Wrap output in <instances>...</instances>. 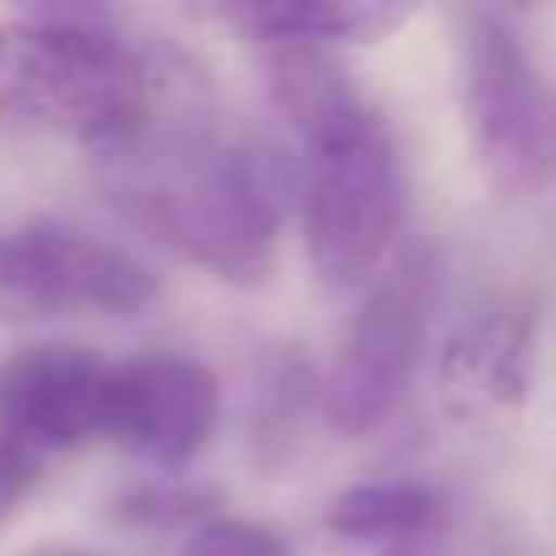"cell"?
<instances>
[{"instance_id": "7", "label": "cell", "mask_w": 556, "mask_h": 556, "mask_svg": "<svg viewBox=\"0 0 556 556\" xmlns=\"http://www.w3.org/2000/svg\"><path fill=\"white\" fill-rule=\"evenodd\" d=\"M113 366L78 346H20L0 362V434L45 450L108 440Z\"/></svg>"}, {"instance_id": "3", "label": "cell", "mask_w": 556, "mask_h": 556, "mask_svg": "<svg viewBox=\"0 0 556 556\" xmlns=\"http://www.w3.org/2000/svg\"><path fill=\"white\" fill-rule=\"evenodd\" d=\"M444 274L450 264L440 244L410 240L395 244L381 274L366 283L362 307L352 313L332 366L317 386V410L342 440H366L401 410L440 307Z\"/></svg>"}, {"instance_id": "9", "label": "cell", "mask_w": 556, "mask_h": 556, "mask_svg": "<svg viewBox=\"0 0 556 556\" xmlns=\"http://www.w3.org/2000/svg\"><path fill=\"white\" fill-rule=\"evenodd\" d=\"M425 0H186L195 25L240 45H386L401 35Z\"/></svg>"}, {"instance_id": "11", "label": "cell", "mask_w": 556, "mask_h": 556, "mask_svg": "<svg viewBox=\"0 0 556 556\" xmlns=\"http://www.w3.org/2000/svg\"><path fill=\"white\" fill-rule=\"evenodd\" d=\"M313 405H317V381L313 366L303 362V352L298 346L269 352V362L260 371V391H254L250 405V450L264 469L288 464Z\"/></svg>"}, {"instance_id": "4", "label": "cell", "mask_w": 556, "mask_h": 556, "mask_svg": "<svg viewBox=\"0 0 556 556\" xmlns=\"http://www.w3.org/2000/svg\"><path fill=\"white\" fill-rule=\"evenodd\" d=\"M156 298V274L113 244L64 225L0 230V327L59 323L74 313L137 317Z\"/></svg>"}, {"instance_id": "12", "label": "cell", "mask_w": 556, "mask_h": 556, "mask_svg": "<svg viewBox=\"0 0 556 556\" xmlns=\"http://www.w3.org/2000/svg\"><path fill=\"white\" fill-rule=\"evenodd\" d=\"M211 513H215L211 493H172V489H142L117 503V518L132 522V528H186V522L201 528Z\"/></svg>"}, {"instance_id": "10", "label": "cell", "mask_w": 556, "mask_h": 556, "mask_svg": "<svg viewBox=\"0 0 556 556\" xmlns=\"http://www.w3.org/2000/svg\"><path fill=\"white\" fill-rule=\"evenodd\" d=\"M440 528V498L425 483H356L323 513L332 556H420Z\"/></svg>"}, {"instance_id": "1", "label": "cell", "mask_w": 556, "mask_h": 556, "mask_svg": "<svg viewBox=\"0 0 556 556\" xmlns=\"http://www.w3.org/2000/svg\"><path fill=\"white\" fill-rule=\"evenodd\" d=\"M303 142V250L327 293L366 288L401 244L405 176L386 123L346 93L298 132Z\"/></svg>"}, {"instance_id": "14", "label": "cell", "mask_w": 556, "mask_h": 556, "mask_svg": "<svg viewBox=\"0 0 556 556\" xmlns=\"http://www.w3.org/2000/svg\"><path fill=\"white\" fill-rule=\"evenodd\" d=\"M35 479H39V454L29 444L10 440V434H0V522L25 503Z\"/></svg>"}, {"instance_id": "6", "label": "cell", "mask_w": 556, "mask_h": 556, "mask_svg": "<svg viewBox=\"0 0 556 556\" xmlns=\"http://www.w3.org/2000/svg\"><path fill=\"white\" fill-rule=\"evenodd\" d=\"M220 420V386L195 356H137L113 366L108 440L142 464L181 473L211 444Z\"/></svg>"}, {"instance_id": "17", "label": "cell", "mask_w": 556, "mask_h": 556, "mask_svg": "<svg viewBox=\"0 0 556 556\" xmlns=\"http://www.w3.org/2000/svg\"><path fill=\"white\" fill-rule=\"evenodd\" d=\"M513 5H538V0H513Z\"/></svg>"}, {"instance_id": "16", "label": "cell", "mask_w": 556, "mask_h": 556, "mask_svg": "<svg viewBox=\"0 0 556 556\" xmlns=\"http://www.w3.org/2000/svg\"><path fill=\"white\" fill-rule=\"evenodd\" d=\"M29 556H93V552H78V547H35Z\"/></svg>"}, {"instance_id": "13", "label": "cell", "mask_w": 556, "mask_h": 556, "mask_svg": "<svg viewBox=\"0 0 556 556\" xmlns=\"http://www.w3.org/2000/svg\"><path fill=\"white\" fill-rule=\"evenodd\" d=\"M181 556H288L274 532L254 528V522L235 518H205L201 528L186 538Z\"/></svg>"}, {"instance_id": "8", "label": "cell", "mask_w": 556, "mask_h": 556, "mask_svg": "<svg viewBox=\"0 0 556 556\" xmlns=\"http://www.w3.org/2000/svg\"><path fill=\"white\" fill-rule=\"evenodd\" d=\"M538 317L528 307H489L464 317L440 352V401L454 420L493 425L532 395Z\"/></svg>"}, {"instance_id": "2", "label": "cell", "mask_w": 556, "mask_h": 556, "mask_svg": "<svg viewBox=\"0 0 556 556\" xmlns=\"http://www.w3.org/2000/svg\"><path fill=\"white\" fill-rule=\"evenodd\" d=\"M147 98V54L108 29L59 20L0 25V132L74 137L103 156L132 132Z\"/></svg>"}, {"instance_id": "5", "label": "cell", "mask_w": 556, "mask_h": 556, "mask_svg": "<svg viewBox=\"0 0 556 556\" xmlns=\"http://www.w3.org/2000/svg\"><path fill=\"white\" fill-rule=\"evenodd\" d=\"M464 117L479 166L503 195L547 181L556 152L547 142V88L498 15H473L464 49Z\"/></svg>"}, {"instance_id": "15", "label": "cell", "mask_w": 556, "mask_h": 556, "mask_svg": "<svg viewBox=\"0 0 556 556\" xmlns=\"http://www.w3.org/2000/svg\"><path fill=\"white\" fill-rule=\"evenodd\" d=\"M547 142H552V152H556V88L547 93Z\"/></svg>"}]
</instances>
